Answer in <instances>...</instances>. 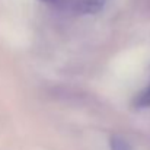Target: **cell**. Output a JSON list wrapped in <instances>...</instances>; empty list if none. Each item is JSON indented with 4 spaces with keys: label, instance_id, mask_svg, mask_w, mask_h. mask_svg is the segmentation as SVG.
<instances>
[{
    "label": "cell",
    "instance_id": "obj_1",
    "mask_svg": "<svg viewBox=\"0 0 150 150\" xmlns=\"http://www.w3.org/2000/svg\"><path fill=\"white\" fill-rule=\"evenodd\" d=\"M105 6V0H80L76 3V10L83 15H95Z\"/></svg>",
    "mask_w": 150,
    "mask_h": 150
},
{
    "label": "cell",
    "instance_id": "obj_4",
    "mask_svg": "<svg viewBox=\"0 0 150 150\" xmlns=\"http://www.w3.org/2000/svg\"><path fill=\"white\" fill-rule=\"evenodd\" d=\"M42 1H55V0H42Z\"/></svg>",
    "mask_w": 150,
    "mask_h": 150
},
{
    "label": "cell",
    "instance_id": "obj_2",
    "mask_svg": "<svg viewBox=\"0 0 150 150\" xmlns=\"http://www.w3.org/2000/svg\"><path fill=\"white\" fill-rule=\"evenodd\" d=\"M109 147L111 150H131V146L128 144V142L120 136H112L109 140Z\"/></svg>",
    "mask_w": 150,
    "mask_h": 150
},
{
    "label": "cell",
    "instance_id": "obj_3",
    "mask_svg": "<svg viewBox=\"0 0 150 150\" xmlns=\"http://www.w3.org/2000/svg\"><path fill=\"white\" fill-rule=\"evenodd\" d=\"M139 102H140L142 105H144V106H150V88L144 92V93H142Z\"/></svg>",
    "mask_w": 150,
    "mask_h": 150
}]
</instances>
